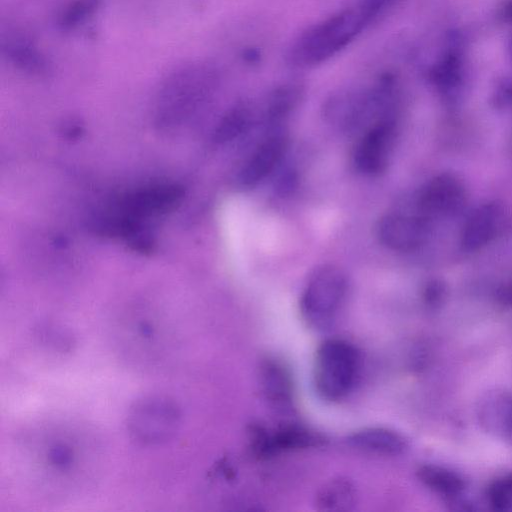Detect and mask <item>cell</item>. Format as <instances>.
<instances>
[{"label":"cell","mask_w":512,"mask_h":512,"mask_svg":"<svg viewBox=\"0 0 512 512\" xmlns=\"http://www.w3.org/2000/svg\"><path fill=\"white\" fill-rule=\"evenodd\" d=\"M381 12L368 0L339 10L304 29L291 42L287 63L293 68L318 66L349 46Z\"/></svg>","instance_id":"6da1fadb"},{"label":"cell","mask_w":512,"mask_h":512,"mask_svg":"<svg viewBox=\"0 0 512 512\" xmlns=\"http://www.w3.org/2000/svg\"><path fill=\"white\" fill-rule=\"evenodd\" d=\"M348 288L345 273L334 265H323L310 275L300 299L303 320L313 330L330 329L341 310Z\"/></svg>","instance_id":"7a4b0ae2"},{"label":"cell","mask_w":512,"mask_h":512,"mask_svg":"<svg viewBox=\"0 0 512 512\" xmlns=\"http://www.w3.org/2000/svg\"><path fill=\"white\" fill-rule=\"evenodd\" d=\"M359 371V355L346 340L331 338L323 341L316 351L314 386L324 400L335 402L353 389Z\"/></svg>","instance_id":"3957f363"},{"label":"cell","mask_w":512,"mask_h":512,"mask_svg":"<svg viewBox=\"0 0 512 512\" xmlns=\"http://www.w3.org/2000/svg\"><path fill=\"white\" fill-rule=\"evenodd\" d=\"M181 412L168 398L149 397L130 409L127 427L134 440L143 445H157L170 440L178 431Z\"/></svg>","instance_id":"277c9868"},{"label":"cell","mask_w":512,"mask_h":512,"mask_svg":"<svg viewBox=\"0 0 512 512\" xmlns=\"http://www.w3.org/2000/svg\"><path fill=\"white\" fill-rule=\"evenodd\" d=\"M249 433L252 452L258 458L317 447L325 442V438L319 433L297 424H285L273 430L254 425Z\"/></svg>","instance_id":"5b68a950"},{"label":"cell","mask_w":512,"mask_h":512,"mask_svg":"<svg viewBox=\"0 0 512 512\" xmlns=\"http://www.w3.org/2000/svg\"><path fill=\"white\" fill-rule=\"evenodd\" d=\"M466 202V190L461 180L450 173H442L429 180L419 191L416 210L431 220L451 217L460 212Z\"/></svg>","instance_id":"8992f818"},{"label":"cell","mask_w":512,"mask_h":512,"mask_svg":"<svg viewBox=\"0 0 512 512\" xmlns=\"http://www.w3.org/2000/svg\"><path fill=\"white\" fill-rule=\"evenodd\" d=\"M394 114L378 119L357 142L353 165L365 175L382 172L388 161L395 135Z\"/></svg>","instance_id":"52a82bcc"},{"label":"cell","mask_w":512,"mask_h":512,"mask_svg":"<svg viewBox=\"0 0 512 512\" xmlns=\"http://www.w3.org/2000/svg\"><path fill=\"white\" fill-rule=\"evenodd\" d=\"M429 219L416 212H391L380 218L376 226L379 241L390 250L409 252L425 240Z\"/></svg>","instance_id":"ba28073f"},{"label":"cell","mask_w":512,"mask_h":512,"mask_svg":"<svg viewBox=\"0 0 512 512\" xmlns=\"http://www.w3.org/2000/svg\"><path fill=\"white\" fill-rule=\"evenodd\" d=\"M505 211L497 202H486L467 216L460 234V244L467 252L477 251L490 243L501 231Z\"/></svg>","instance_id":"9c48e42d"},{"label":"cell","mask_w":512,"mask_h":512,"mask_svg":"<svg viewBox=\"0 0 512 512\" xmlns=\"http://www.w3.org/2000/svg\"><path fill=\"white\" fill-rule=\"evenodd\" d=\"M286 147L287 141L282 135H273L263 141L242 168L241 185L252 188L265 179L281 161Z\"/></svg>","instance_id":"30bf717a"},{"label":"cell","mask_w":512,"mask_h":512,"mask_svg":"<svg viewBox=\"0 0 512 512\" xmlns=\"http://www.w3.org/2000/svg\"><path fill=\"white\" fill-rule=\"evenodd\" d=\"M1 45L4 56L15 68L32 74H42L50 68L46 55L29 35L16 31L4 37Z\"/></svg>","instance_id":"8fae6325"},{"label":"cell","mask_w":512,"mask_h":512,"mask_svg":"<svg viewBox=\"0 0 512 512\" xmlns=\"http://www.w3.org/2000/svg\"><path fill=\"white\" fill-rule=\"evenodd\" d=\"M355 449L385 456H396L408 448L407 440L400 433L383 427L364 428L347 437Z\"/></svg>","instance_id":"7c38bea8"},{"label":"cell","mask_w":512,"mask_h":512,"mask_svg":"<svg viewBox=\"0 0 512 512\" xmlns=\"http://www.w3.org/2000/svg\"><path fill=\"white\" fill-rule=\"evenodd\" d=\"M430 80L439 93L451 100L459 92L464 78V62L459 45H451L430 70Z\"/></svg>","instance_id":"4fadbf2b"},{"label":"cell","mask_w":512,"mask_h":512,"mask_svg":"<svg viewBox=\"0 0 512 512\" xmlns=\"http://www.w3.org/2000/svg\"><path fill=\"white\" fill-rule=\"evenodd\" d=\"M260 380L266 399L280 411L291 409L292 385L290 376L281 363L266 359L260 366Z\"/></svg>","instance_id":"5bb4252c"},{"label":"cell","mask_w":512,"mask_h":512,"mask_svg":"<svg viewBox=\"0 0 512 512\" xmlns=\"http://www.w3.org/2000/svg\"><path fill=\"white\" fill-rule=\"evenodd\" d=\"M357 491L351 480L336 477L324 482L316 492L315 506L324 512H346L356 504Z\"/></svg>","instance_id":"9a60e30c"},{"label":"cell","mask_w":512,"mask_h":512,"mask_svg":"<svg viewBox=\"0 0 512 512\" xmlns=\"http://www.w3.org/2000/svg\"><path fill=\"white\" fill-rule=\"evenodd\" d=\"M511 413L512 396L506 392H489L478 408V417L484 429L503 439Z\"/></svg>","instance_id":"2e32d148"},{"label":"cell","mask_w":512,"mask_h":512,"mask_svg":"<svg viewBox=\"0 0 512 512\" xmlns=\"http://www.w3.org/2000/svg\"><path fill=\"white\" fill-rule=\"evenodd\" d=\"M417 477L425 486L450 500L458 498L466 486L458 474L436 465L421 466Z\"/></svg>","instance_id":"e0dca14e"},{"label":"cell","mask_w":512,"mask_h":512,"mask_svg":"<svg viewBox=\"0 0 512 512\" xmlns=\"http://www.w3.org/2000/svg\"><path fill=\"white\" fill-rule=\"evenodd\" d=\"M303 88L298 83H286L276 87L268 95L265 117L270 123H277L287 117L298 105Z\"/></svg>","instance_id":"ac0fdd59"},{"label":"cell","mask_w":512,"mask_h":512,"mask_svg":"<svg viewBox=\"0 0 512 512\" xmlns=\"http://www.w3.org/2000/svg\"><path fill=\"white\" fill-rule=\"evenodd\" d=\"M101 3L102 0H70L60 12L58 27L65 32L78 29L96 14Z\"/></svg>","instance_id":"d6986e66"},{"label":"cell","mask_w":512,"mask_h":512,"mask_svg":"<svg viewBox=\"0 0 512 512\" xmlns=\"http://www.w3.org/2000/svg\"><path fill=\"white\" fill-rule=\"evenodd\" d=\"M252 116L253 113L249 104H237L223 119L218 131L219 140H231L242 134L247 128H249Z\"/></svg>","instance_id":"ffe728a7"},{"label":"cell","mask_w":512,"mask_h":512,"mask_svg":"<svg viewBox=\"0 0 512 512\" xmlns=\"http://www.w3.org/2000/svg\"><path fill=\"white\" fill-rule=\"evenodd\" d=\"M491 506L498 511H512V474L493 481L487 489Z\"/></svg>","instance_id":"44dd1931"},{"label":"cell","mask_w":512,"mask_h":512,"mask_svg":"<svg viewBox=\"0 0 512 512\" xmlns=\"http://www.w3.org/2000/svg\"><path fill=\"white\" fill-rule=\"evenodd\" d=\"M49 465L58 471H66L71 468L74 461L72 449L63 443H56L49 448L47 453Z\"/></svg>","instance_id":"7402d4cb"},{"label":"cell","mask_w":512,"mask_h":512,"mask_svg":"<svg viewBox=\"0 0 512 512\" xmlns=\"http://www.w3.org/2000/svg\"><path fill=\"white\" fill-rule=\"evenodd\" d=\"M495 103L506 105L512 103V81L502 82L495 92Z\"/></svg>","instance_id":"603a6c76"},{"label":"cell","mask_w":512,"mask_h":512,"mask_svg":"<svg viewBox=\"0 0 512 512\" xmlns=\"http://www.w3.org/2000/svg\"><path fill=\"white\" fill-rule=\"evenodd\" d=\"M442 294L443 289L438 283L431 284L426 290V298L430 303H435L439 301Z\"/></svg>","instance_id":"cb8c5ba5"},{"label":"cell","mask_w":512,"mask_h":512,"mask_svg":"<svg viewBox=\"0 0 512 512\" xmlns=\"http://www.w3.org/2000/svg\"><path fill=\"white\" fill-rule=\"evenodd\" d=\"M502 16L505 21L512 22V0L505 4Z\"/></svg>","instance_id":"d4e9b609"},{"label":"cell","mask_w":512,"mask_h":512,"mask_svg":"<svg viewBox=\"0 0 512 512\" xmlns=\"http://www.w3.org/2000/svg\"><path fill=\"white\" fill-rule=\"evenodd\" d=\"M504 439L510 443H512V413L509 419V423L505 432Z\"/></svg>","instance_id":"484cf974"}]
</instances>
